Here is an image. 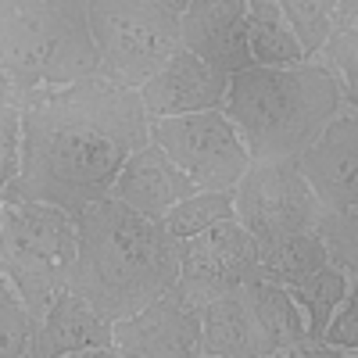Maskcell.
<instances>
[{
    "mask_svg": "<svg viewBox=\"0 0 358 358\" xmlns=\"http://www.w3.org/2000/svg\"><path fill=\"white\" fill-rule=\"evenodd\" d=\"M151 140L140 90L104 76L22 97V172L4 187L8 201H47L76 215L83 204L111 197L126 158Z\"/></svg>",
    "mask_w": 358,
    "mask_h": 358,
    "instance_id": "cell-1",
    "label": "cell"
},
{
    "mask_svg": "<svg viewBox=\"0 0 358 358\" xmlns=\"http://www.w3.org/2000/svg\"><path fill=\"white\" fill-rule=\"evenodd\" d=\"M79 255L69 290L111 322L140 312L179 280V241L162 219L140 215L118 197L90 201L76 212Z\"/></svg>",
    "mask_w": 358,
    "mask_h": 358,
    "instance_id": "cell-2",
    "label": "cell"
},
{
    "mask_svg": "<svg viewBox=\"0 0 358 358\" xmlns=\"http://www.w3.org/2000/svg\"><path fill=\"white\" fill-rule=\"evenodd\" d=\"M344 108L341 79L322 57L248 65L229 76L222 101L255 162L297 158Z\"/></svg>",
    "mask_w": 358,
    "mask_h": 358,
    "instance_id": "cell-3",
    "label": "cell"
},
{
    "mask_svg": "<svg viewBox=\"0 0 358 358\" xmlns=\"http://www.w3.org/2000/svg\"><path fill=\"white\" fill-rule=\"evenodd\" d=\"M0 65L15 101L97 72L90 0H0Z\"/></svg>",
    "mask_w": 358,
    "mask_h": 358,
    "instance_id": "cell-4",
    "label": "cell"
},
{
    "mask_svg": "<svg viewBox=\"0 0 358 358\" xmlns=\"http://www.w3.org/2000/svg\"><path fill=\"white\" fill-rule=\"evenodd\" d=\"M79 255V226L69 208L8 201L0 212V276H8L40 319L69 290Z\"/></svg>",
    "mask_w": 358,
    "mask_h": 358,
    "instance_id": "cell-5",
    "label": "cell"
},
{
    "mask_svg": "<svg viewBox=\"0 0 358 358\" xmlns=\"http://www.w3.org/2000/svg\"><path fill=\"white\" fill-rule=\"evenodd\" d=\"M97 76L140 90L179 47V15L155 0H90Z\"/></svg>",
    "mask_w": 358,
    "mask_h": 358,
    "instance_id": "cell-6",
    "label": "cell"
},
{
    "mask_svg": "<svg viewBox=\"0 0 358 358\" xmlns=\"http://www.w3.org/2000/svg\"><path fill=\"white\" fill-rule=\"evenodd\" d=\"M233 215L258 244L319 229L326 208L315 197L297 158L251 162L233 187Z\"/></svg>",
    "mask_w": 358,
    "mask_h": 358,
    "instance_id": "cell-7",
    "label": "cell"
},
{
    "mask_svg": "<svg viewBox=\"0 0 358 358\" xmlns=\"http://www.w3.org/2000/svg\"><path fill=\"white\" fill-rule=\"evenodd\" d=\"M151 140L194 179L197 190H233L255 162L222 108L151 118Z\"/></svg>",
    "mask_w": 358,
    "mask_h": 358,
    "instance_id": "cell-8",
    "label": "cell"
},
{
    "mask_svg": "<svg viewBox=\"0 0 358 358\" xmlns=\"http://www.w3.org/2000/svg\"><path fill=\"white\" fill-rule=\"evenodd\" d=\"M262 276L258 241L244 229L241 219H222L197 236L179 241V280L176 290L190 305L204 308L222 294L241 290L244 283Z\"/></svg>",
    "mask_w": 358,
    "mask_h": 358,
    "instance_id": "cell-9",
    "label": "cell"
},
{
    "mask_svg": "<svg viewBox=\"0 0 358 358\" xmlns=\"http://www.w3.org/2000/svg\"><path fill=\"white\" fill-rule=\"evenodd\" d=\"M111 344L122 358H197L201 355V308L176 287L140 312L115 322Z\"/></svg>",
    "mask_w": 358,
    "mask_h": 358,
    "instance_id": "cell-10",
    "label": "cell"
},
{
    "mask_svg": "<svg viewBox=\"0 0 358 358\" xmlns=\"http://www.w3.org/2000/svg\"><path fill=\"white\" fill-rule=\"evenodd\" d=\"M226 86H229V76L222 69L208 65L201 54L179 43L162 62V69L140 86V97H143L147 118H169V115L222 108Z\"/></svg>",
    "mask_w": 358,
    "mask_h": 358,
    "instance_id": "cell-11",
    "label": "cell"
},
{
    "mask_svg": "<svg viewBox=\"0 0 358 358\" xmlns=\"http://www.w3.org/2000/svg\"><path fill=\"white\" fill-rule=\"evenodd\" d=\"M305 179L326 212H344L358 204V111L344 108L301 155Z\"/></svg>",
    "mask_w": 358,
    "mask_h": 358,
    "instance_id": "cell-12",
    "label": "cell"
},
{
    "mask_svg": "<svg viewBox=\"0 0 358 358\" xmlns=\"http://www.w3.org/2000/svg\"><path fill=\"white\" fill-rule=\"evenodd\" d=\"M115 322L101 315L86 297L65 290L40 315L29 358H122L111 344Z\"/></svg>",
    "mask_w": 358,
    "mask_h": 358,
    "instance_id": "cell-13",
    "label": "cell"
},
{
    "mask_svg": "<svg viewBox=\"0 0 358 358\" xmlns=\"http://www.w3.org/2000/svg\"><path fill=\"white\" fill-rule=\"evenodd\" d=\"M179 43L226 76L255 65L248 47V0H190L179 15Z\"/></svg>",
    "mask_w": 358,
    "mask_h": 358,
    "instance_id": "cell-14",
    "label": "cell"
},
{
    "mask_svg": "<svg viewBox=\"0 0 358 358\" xmlns=\"http://www.w3.org/2000/svg\"><path fill=\"white\" fill-rule=\"evenodd\" d=\"M194 179L179 169L155 140H147L143 147L126 158V165L118 169L111 197H118L122 204H129L133 212L151 215V219H165V212L183 201L187 194H194Z\"/></svg>",
    "mask_w": 358,
    "mask_h": 358,
    "instance_id": "cell-15",
    "label": "cell"
},
{
    "mask_svg": "<svg viewBox=\"0 0 358 358\" xmlns=\"http://www.w3.org/2000/svg\"><path fill=\"white\" fill-rule=\"evenodd\" d=\"M197 358H268L265 334L255 319L244 287L222 294L201 308V355Z\"/></svg>",
    "mask_w": 358,
    "mask_h": 358,
    "instance_id": "cell-16",
    "label": "cell"
},
{
    "mask_svg": "<svg viewBox=\"0 0 358 358\" xmlns=\"http://www.w3.org/2000/svg\"><path fill=\"white\" fill-rule=\"evenodd\" d=\"M244 294L255 308V319L265 334V344H268V358H280V355H290V348L308 337L305 330V315L297 308V301L290 297V290L283 283H273V280H251L244 283Z\"/></svg>",
    "mask_w": 358,
    "mask_h": 358,
    "instance_id": "cell-17",
    "label": "cell"
},
{
    "mask_svg": "<svg viewBox=\"0 0 358 358\" xmlns=\"http://www.w3.org/2000/svg\"><path fill=\"white\" fill-rule=\"evenodd\" d=\"M248 47L255 65H297L308 57L276 0H248Z\"/></svg>",
    "mask_w": 358,
    "mask_h": 358,
    "instance_id": "cell-18",
    "label": "cell"
},
{
    "mask_svg": "<svg viewBox=\"0 0 358 358\" xmlns=\"http://www.w3.org/2000/svg\"><path fill=\"white\" fill-rule=\"evenodd\" d=\"M330 262L326 255V244L319 229H305V233H290V236H280V241H265L258 244V265H262V276L273 280V283H297L305 280L308 273L322 268Z\"/></svg>",
    "mask_w": 358,
    "mask_h": 358,
    "instance_id": "cell-19",
    "label": "cell"
},
{
    "mask_svg": "<svg viewBox=\"0 0 358 358\" xmlns=\"http://www.w3.org/2000/svg\"><path fill=\"white\" fill-rule=\"evenodd\" d=\"M287 290H290V297L297 301V308H301V315H305L308 337H322L326 322L334 319V312L344 305V297L351 294V276L344 273L341 265L326 262L322 268L308 273L305 280L290 283Z\"/></svg>",
    "mask_w": 358,
    "mask_h": 358,
    "instance_id": "cell-20",
    "label": "cell"
},
{
    "mask_svg": "<svg viewBox=\"0 0 358 358\" xmlns=\"http://www.w3.org/2000/svg\"><path fill=\"white\" fill-rule=\"evenodd\" d=\"M222 219H233V190H194L183 201H176L162 222L176 241H187Z\"/></svg>",
    "mask_w": 358,
    "mask_h": 358,
    "instance_id": "cell-21",
    "label": "cell"
},
{
    "mask_svg": "<svg viewBox=\"0 0 358 358\" xmlns=\"http://www.w3.org/2000/svg\"><path fill=\"white\" fill-rule=\"evenodd\" d=\"M276 4L283 8L297 40L305 43L308 57H319V50L341 22V0H276Z\"/></svg>",
    "mask_w": 358,
    "mask_h": 358,
    "instance_id": "cell-22",
    "label": "cell"
},
{
    "mask_svg": "<svg viewBox=\"0 0 358 358\" xmlns=\"http://www.w3.org/2000/svg\"><path fill=\"white\" fill-rule=\"evenodd\" d=\"M36 315L8 276H0V358H29L36 337Z\"/></svg>",
    "mask_w": 358,
    "mask_h": 358,
    "instance_id": "cell-23",
    "label": "cell"
},
{
    "mask_svg": "<svg viewBox=\"0 0 358 358\" xmlns=\"http://www.w3.org/2000/svg\"><path fill=\"white\" fill-rule=\"evenodd\" d=\"M319 57L337 72L341 90H344V104L351 111H358V18L337 22V29L330 33L326 47L319 50Z\"/></svg>",
    "mask_w": 358,
    "mask_h": 358,
    "instance_id": "cell-24",
    "label": "cell"
},
{
    "mask_svg": "<svg viewBox=\"0 0 358 358\" xmlns=\"http://www.w3.org/2000/svg\"><path fill=\"white\" fill-rule=\"evenodd\" d=\"M319 236L334 265H341L351 280H358V204L344 212H326L319 222Z\"/></svg>",
    "mask_w": 358,
    "mask_h": 358,
    "instance_id": "cell-25",
    "label": "cell"
},
{
    "mask_svg": "<svg viewBox=\"0 0 358 358\" xmlns=\"http://www.w3.org/2000/svg\"><path fill=\"white\" fill-rule=\"evenodd\" d=\"M22 172V101L0 97V190Z\"/></svg>",
    "mask_w": 358,
    "mask_h": 358,
    "instance_id": "cell-26",
    "label": "cell"
},
{
    "mask_svg": "<svg viewBox=\"0 0 358 358\" xmlns=\"http://www.w3.org/2000/svg\"><path fill=\"white\" fill-rule=\"evenodd\" d=\"M322 337L330 344H337V348H344L351 358H358V280H351V294L334 312V319L326 322Z\"/></svg>",
    "mask_w": 358,
    "mask_h": 358,
    "instance_id": "cell-27",
    "label": "cell"
},
{
    "mask_svg": "<svg viewBox=\"0 0 358 358\" xmlns=\"http://www.w3.org/2000/svg\"><path fill=\"white\" fill-rule=\"evenodd\" d=\"M358 18V0H341V22H355Z\"/></svg>",
    "mask_w": 358,
    "mask_h": 358,
    "instance_id": "cell-28",
    "label": "cell"
},
{
    "mask_svg": "<svg viewBox=\"0 0 358 358\" xmlns=\"http://www.w3.org/2000/svg\"><path fill=\"white\" fill-rule=\"evenodd\" d=\"M0 97H15V83H11L4 65H0Z\"/></svg>",
    "mask_w": 358,
    "mask_h": 358,
    "instance_id": "cell-29",
    "label": "cell"
},
{
    "mask_svg": "<svg viewBox=\"0 0 358 358\" xmlns=\"http://www.w3.org/2000/svg\"><path fill=\"white\" fill-rule=\"evenodd\" d=\"M155 4H162V8H169V11H176V15H183V8L190 4V0H155Z\"/></svg>",
    "mask_w": 358,
    "mask_h": 358,
    "instance_id": "cell-30",
    "label": "cell"
},
{
    "mask_svg": "<svg viewBox=\"0 0 358 358\" xmlns=\"http://www.w3.org/2000/svg\"><path fill=\"white\" fill-rule=\"evenodd\" d=\"M0 212H4V190H0Z\"/></svg>",
    "mask_w": 358,
    "mask_h": 358,
    "instance_id": "cell-31",
    "label": "cell"
}]
</instances>
